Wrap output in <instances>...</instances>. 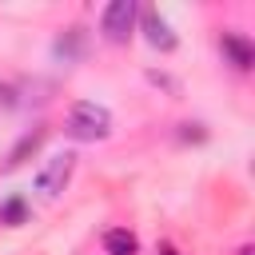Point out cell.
Listing matches in <instances>:
<instances>
[{
	"label": "cell",
	"instance_id": "cell-1",
	"mask_svg": "<svg viewBox=\"0 0 255 255\" xmlns=\"http://www.w3.org/2000/svg\"><path fill=\"white\" fill-rule=\"evenodd\" d=\"M64 131H68L72 139H80V143L108 139V135H112V112H108L104 104H96V100H76V104L68 108Z\"/></svg>",
	"mask_w": 255,
	"mask_h": 255
},
{
	"label": "cell",
	"instance_id": "cell-2",
	"mask_svg": "<svg viewBox=\"0 0 255 255\" xmlns=\"http://www.w3.org/2000/svg\"><path fill=\"white\" fill-rule=\"evenodd\" d=\"M135 20H139L135 0H112L100 16V32H104L108 44H128L131 32H135Z\"/></svg>",
	"mask_w": 255,
	"mask_h": 255
},
{
	"label": "cell",
	"instance_id": "cell-3",
	"mask_svg": "<svg viewBox=\"0 0 255 255\" xmlns=\"http://www.w3.org/2000/svg\"><path fill=\"white\" fill-rule=\"evenodd\" d=\"M72 171H76V155H72V151L52 155V159L36 171V191H40V195H48V199H56V195L72 183Z\"/></svg>",
	"mask_w": 255,
	"mask_h": 255
},
{
	"label": "cell",
	"instance_id": "cell-4",
	"mask_svg": "<svg viewBox=\"0 0 255 255\" xmlns=\"http://www.w3.org/2000/svg\"><path fill=\"white\" fill-rule=\"evenodd\" d=\"M139 32H143V40L151 44V48H159V52H175V32H171V24L159 16V8H143L139 12Z\"/></svg>",
	"mask_w": 255,
	"mask_h": 255
},
{
	"label": "cell",
	"instance_id": "cell-5",
	"mask_svg": "<svg viewBox=\"0 0 255 255\" xmlns=\"http://www.w3.org/2000/svg\"><path fill=\"white\" fill-rule=\"evenodd\" d=\"M219 52H223L227 64L239 68V72H251V64H255V44H251L247 36H239V32H223V36H219Z\"/></svg>",
	"mask_w": 255,
	"mask_h": 255
},
{
	"label": "cell",
	"instance_id": "cell-6",
	"mask_svg": "<svg viewBox=\"0 0 255 255\" xmlns=\"http://www.w3.org/2000/svg\"><path fill=\"white\" fill-rule=\"evenodd\" d=\"M44 135H48V128H32L28 135H20V143L8 151V167H20L28 155H36V151H40V143H44Z\"/></svg>",
	"mask_w": 255,
	"mask_h": 255
},
{
	"label": "cell",
	"instance_id": "cell-7",
	"mask_svg": "<svg viewBox=\"0 0 255 255\" xmlns=\"http://www.w3.org/2000/svg\"><path fill=\"white\" fill-rule=\"evenodd\" d=\"M104 251L108 255H135L139 251V239L128 227H112V231H104Z\"/></svg>",
	"mask_w": 255,
	"mask_h": 255
},
{
	"label": "cell",
	"instance_id": "cell-8",
	"mask_svg": "<svg viewBox=\"0 0 255 255\" xmlns=\"http://www.w3.org/2000/svg\"><path fill=\"white\" fill-rule=\"evenodd\" d=\"M0 223H4V227L28 223V203H24V195H8V199L0 203Z\"/></svg>",
	"mask_w": 255,
	"mask_h": 255
},
{
	"label": "cell",
	"instance_id": "cell-9",
	"mask_svg": "<svg viewBox=\"0 0 255 255\" xmlns=\"http://www.w3.org/2000/svg\"><path fill=\"white\" fill-rule=\"evenodd\" d=\"M80 48H84V32H80V28H72L68 36H60V40H56V56H64V60L80 56Z\"/></svg>",
	"mask_w": 255,
	"mask_h": 255
},
{
	"label": "cell",
	"instance_id": "cell-10",
	"mask_svg": "<svg viewBox=\"0 0 255 255\" xmlns=\"http://www.w3.org/2000/svg\"><path fill=\"white\" fill-rule=\"evenodd\" d=\"M155 255H179V251H175L171 243H159V247H155Z\"/></svg>",
	"mask_w": 255,
	"mask_h": 255
},
{
	"label": "cell",
	"instance_id": "cell-11",
	"mask_svg": "<svg viewBox=\"0 0 255 255\" xmlns=\"http://www.w3.org/2000/svg\"><path fill=\"white\" fill-rule=\"evenodd\" d=\"M239 255H251V247H239Z\"/></svg>",
	"mask_w": 255,
	"mask_h": 255
}]
</instances>
